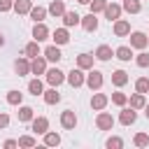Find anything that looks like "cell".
Instances as JSON below:
<instances>
[{
	"label": "cell",
	"mask_w": 149,
	"mask_h": 149,
	"mask_svg": "<svg viewBox=\"0 0 149 149\" xmlns=\"http://www.w3.org/2000/svg\"><path fill=\"white\" fill-rule=\"evenodd\" d=\"M114 35H116V37H126V35H130V23L116 19V21H114Z\"/></svg>",
	"instance_id": "9c48e42d"
},
{
	"label": "cell",
	"mask_w": 149,
	"mask_h": 149,
	"mask_svg": "<svg viewBox=\"0 0 149 149\" xmlns=\"http://www.w3.org/2000/svg\"><path fill=\"white\" fill-rule=\"evenodd\" d=\"M33 9V0H14V12L16 14H28Z\"/></svg>",
	"instance_id": "ac0fdd59"
},
{
	"label": "cell",
	"mask_w": 149,
	"mask_h": 149,
	"mask_svg": "<svg viewBox=\"0 0 149 149\" xmlns=\"http://www.w3.org/2000/svg\"><path fill=\"white\" fill-rule=\"evenodd\" d=\"M21 100H23V93H19V91H9L7 93V102L9 105H21Z\"/></svg>",
	"instance_id": "d6a6232c"
},
{
	"label": "cell",
	"mask_w": 149,
	"mask_h": 149,
	"mask_svg": "<svg viewBox=\"0 0 149 149\" xmlns=\"http://www.w3.org/2000/svg\"><path fill=\"white\" fill-rule=\"evenodd\" d=\"M42 95H44V102H47V105H56V102L61 100V93L56 91V86H51V88H49V91H44Z\"/></svg>",
	"instance_id": "ffe728a7"
},
{
	"label": "cell",
	"mask_w": 149,
	"mask_h": 149,
	"mask_svg": "<svg viewBox=\"0 0 149 149\" xmlns=\"http://www.w3.org/2000/svg\"><path fill=\"white\" fill-rule=\"evenodd\" d=\"M9 126V116L7 114H0V128H7Z\"/></svg>",
	"instance_id": "b9f144b4"
},
{
	"label": "cell",
	"mask_w": 149,
	"mask_h": 149,
	"mask_svg": "<svg viewBox=\"0 0 149 149\" xmlns=\"http://www.w3.org/2000/svg\"><path fill=\"white\" fill-rule=\"evenodd\" d=\"M105 105H107V95L105 93H95L91 98V107L93 109H105Z\"/></svg>",
	"instance_id": "603a6c76"
},
{
	"label": "cell",
	"mask_w": 149,
	"mask_h": 149,
	"mask_svg": "<svg viewBox=\"0 0 149 149\" xmlns=\"http://www.w3.org/2000/svg\"><path fill=\"white\" fill-rule=\"evenodd\" d=\"M33 37L37 40V42H42V40H49V28L40 21V23H35V28H33Z\"/></svg>",
	"instance_id": "7c38bea8"
},
{
	"label": "cell",
	"mask_w": 149,
	"mask_h": 149,
	"mask_svg": "<svg viewBox=\"0 0 149 149\" xmlns=\"http://www.w3.org/2000/svg\"><path fill=\"white\" fill-rule=\"evenodd\" d=\"M30 72H33V74H44V72H47V58L35 56V58L30 61Z\"/></svg>",
	"instance_id": "8992f818"
},
{
	"label": "cell",
	"mask_w": 149,
	"mask_h": 149,
	"mask_svg": "<svg viewBox=\"0 0 149 149\" xmlns=\"http://www.w3.org/2000/svg\"><path fill=\"white\" fill-rule=\"evenodd\" d=\"M86 81V77H84V72H81V68H77V70H72V72H68V84L72 86V88H79L81 84Z\"/></svg>",
	"instance_id": "277c9868"
},
{
	"label": "cell",
	"mask_w": 149,
	"mask_h": 149,
	"mask_svg": "<svg viewBox=\"0 0 149 149\" xmlns=\"http://www.w3.org/2000/svg\"><path fill=\"white\" fill-rule=\"evenodd\" d=\"M47 12H49V9H44V7H33V9L28 12V14H30V19H33L35 23H40V21H44Z\"/></svg>",
	"instance_id": "cb8c5ba5"
},
{
	"label": "cell",
	"mask_w": 149,
	"mask_h": 149,
	"mask_svg": "<svg viewBox=\"0 0 149 149\" xmlns=\"http://www.w3.org/2000/svg\"><path fill=\"white\" fill-rule=\"evenodd\" d=\"M93 58H95V56H91V54H79V56H77V68L91 70V68H93Z\"/></svg>",
	"instance_id": "9a60e30c"
},
{
	"label": "cell",
	"mask_w": 149,
	"mask_h": 149,
	"mask_svg": "<svg viewBox=\"0 0 149 149\" xmlns=\"http://www.w3.org/2000/svg\"><path fill=\"white\" fill-rule=\"evenodd\" d=\"M144 109H147V112H144V114H147V119H149V105H144Z\"/></svg>",
	"instance_id": "ee69618b"
},
{
	"label": "cell",
	"mask_w": 149,
	"mask_h": 149,
	"mask_svg": "<svg viewBox=\"0 0 149 149\" xmlns=\"http://www.w3.org/2000/svg\"><path fill=\"white\" fill-rule=\"evenodd\" d=\"M135 91H137V93H147V91H149V79H147V77H140V79L135 81Z\"/></svg>",
	"instance_id": "d590c367"
},
{
	"label": "cell",
	"mask_w": 149,
	"mask_h": 149,
	"mask_svg": "<svg viewBox=\"0 0 149 149\" xmlns=\"http://www.w3.org/2000/svg\"><path fill=\"white\" fill-rule=\"evenodd\" d=\"M14 9V0H0V12H9Z\"/></svg>",
	"instance_id": "60d3db41"
},
{
	"label": "cell",
	"mask_w": 149,
	"mask_h": 149,
	"mask_svg": "<svg viewBox=\"0 0 149 149\" xmlns=\"http://www.w3.org/2000/svg\"><path fill=\"white\" fill-rule=\"evenodd\" d=\"M28 91H30L33 95H42V93H44V86H42L40 79H33V81H28Z\"/></svg>",
	"instance_id": "f1b7e54d"
},
{
	"label": "cell",
	"mask_w": 149,
	"mask_h": 149,
	"mask_svg": "<svg viewBox=\"0 0 149 149\" xmlns=\"http://www.w3.org/2000/svg\"><path fill=\"white\" fill-rule=\"evenodd\" d=\"M47 128H49V121H47L44 116H37V119H33V133H37V135H44V133H47Z\"/></svg>",
	"instance_id": "2e32d148"
},
{
	"label": "cell",
	"mask_w": 149,
	"mask_h": 149,
	"mask_svg": "<svg viewBox=\"0 0 149 149\" xmlns=\"http://www.w3.org/2000/svg\"><path fill=\"white\" fill-rule=\"evenodd\" d=\"M44 58H47V61H51V63H58V61L63 58V54H61L58 44H51V47H47V49H44Z\"/></svg>",
	"instance_id": "30bf717a"
},
{
	"label": "cell",
	"mask_w": 149,
	"mask_h": 149,
	"mask_svg": "<svg viewBox=\"0 0 149 149\" xmlns=\"http://www.w3.org/2000/svg\"><path fill=\"white\" fill-rule=\"evenodd\" d=\"M123 9L128 14H137L142 9V5H140V0H123Z\"/></svg>",
	"instance_id": "4316f807"
},
{
	"label": "cell",
	"mask_w": 149,
	"mask_h": 149,
	"mask_svg": "<svg viewBox=\"0 0 149 149\" xmlns=\"http://www.w3.org/2000/svg\"><path fill=\"white\" fill-rule=\"evenodd\" d=\"M121 9H123L121 5H116V2L109 5V2H107V7H105V16H107L109 21H116V19L121 16Z\"/></svg>",
	"instance_id": "8fae6325"
},
{
	"label": "cell",
	"mask_w": 149,
	"mask_h": 149,
	"mask_svg": "<svg viewBox=\"0 0 149 149\" xmlns=\"http://www.w3.org/2000/svg\"><path fill=\"white\" fill-rule=\"evenodd\" d=\"M77 2H81V5H88V2H91V0H77Z\"/></svg>",
	"instance_id": "7bdbcfd3"
},
{
	"label": "cell",
	"mask_w": 149,
	"mask_h": 149,
	"mask_svg": "<svg viewBox=\"0 0 149 149\" xmlns=\"http://www.w3.org/2000/svg\"><path fill=\"white\" fill-rule=\"evenodd\" d=\"M2 44H5V40H2V35H0V47H2Z\"/></svg>",
	"instance_id": "f6af8a7d"
},
{
	"label": "cell",
	"mask_w": 149,
	"mask_h": 149,
	"mask_svg": "<svg viewBox=\"0 0 149 149\" xmlns=\"http://www.w3.org/2000/svg\"><path fill=\"white\" fill-rule=\"evenodd\" d=\"M49 14L51 16H63L65 14V0H54L49 5Z\"/></svg>",
	"instance_id": "e0dca14e"
},
{
	"label": "cell",
	"mask_w": 149,
	"mask_h": 149,
	"mask_svg": "<svg viewBox=\"0 0 149 149\" xmlns=\"http://www.w3.org/2000/svg\"><path fill=\"white\" fill-rule=\"evenodd\" d=\"M23 54H26L28 58L40 56V44H37V40H35V42H28V44H26V49H23Z\"/></svg>",
	"instance_id": "484cf974"
},
{
	"label": "cell",
	"mask_w": 149,
	"mask_h": 149,
	"mask_svg": "<svg viewBox=\"0 0 149 149\" xmlns=\"http://www.w3.org/2000/svg\"><path fill=\"white\" fill-rule=\"evenodd\" d=\"M88 5H91V12H93V14H98V12H105L107 0H91Z\"/></svg>",
	"instance_id": "e575fe53"
},
{
	"label": "cell",
	"mask_w": 149,
	"mask_h": 149,
	"mask_svg": "<svg viewBox=\"0 0 149 149\" xmlns=\"http://www.w3.org/2000/svg\"><path fill=\"white\" fill-rule=\"evenodd\" d=\"M114 54H116L119 61H130V58H133V49H130V47H119Z\"/></svg>",
	"instance_id": "83f0119b"
},
{
	"label": "cell",
	"mask_w": 149,
	"mask_h": 149,
	"mask_svg": "<svg viewBox=\"0 0 149 149\" xmlns=\"http://www.w3.org/2000/svg\"><path fill=\"white\" fill-rule=\"evenodd\" d=\"M105 144H107V149H121L123 147V140L121 137H109Z\"/></svg>",
	"instance_id": "f35d334b"
},
{
	"label": "cell",
	"mask_w": 149,
	"mask_h": 149,
	"mask_svg": "<svg viewBox=\"0 0 149 149\" xmlns=\"http://www.w3.org/2000/svg\"><path fill=\"white\" fill-rule=\"evenodd\" d=\"M81 28H84L86 33L98 30V19H95V14H93V12H91V14H86V16L81 19Z\"/></svg>",
	"instance_id": "ba28073f"
},
{
	"label": "cell",
	"mask_w": 149,
	"mask_h": 149,
	"mask_svg": "<svg viewBox=\"0 0 149 149\" xmlns=\"http://www.w3.org/2000/svg\"><path fill=\"white\" fill-rule=\"evenodd\" d=\"M33 116H35L33 107H21L19 109V121H33Z\"/></svg>",
	"instance_id": "1f68e13d"
},
{
	"label": "cell",
	"mask_w": 149,
	"mask_h": 149,
	"mask_svg": "<svg viewBox=\"0 0 149 149\" xmlns=\"http://www.w3.org/2000/svg\"><path fill=\"white\" fill-rule=\"evenodd\" d=\"M51 37H54V42H56V44H68V42H70V35H68V30H65V28H56Z\"/></svg>",
	"instance_id": "d6986e66"
},
{
	"label": "cell",
	"mask_w": 149,
	"mask_h": 149,
	"mask_svg": "<svg viewBox=\"0 0 149 149\" xmlns=\"http://www.w3.org/2000/svg\"><path fill=\"white\" fill-rule=\"evenodd\" d=\"M147 42H149V37L144 33H133L130 35V47H135V49H144Z\"/></svg>",
	"instance_id": "4fadbf2b"
},
{
	"label": "cell",
	"mask_w": 149,
	"mask_h": 149,
	"mask_svg": "<svg viewBox=\"0 0 149 149\" xmlns=\"http://www.w3.org/2000/svg\"><path fill=\"white\" fill-rule=\"evenodd\" d=\"M61 126H63L65 130H72V128L77 126V114H74L72 109H65V112L61 114Z\"/></svg>",
	"instance_id": "5b68a950"
},
{
	"label": "cell",
	"mask_w": 149,
	"mask_h": 149,
	"mask_svg": "<svg viewBox=\"0 0 149 149\" xmlns=\"http://www.w3.org/2000/svg\"><path fill=\"white\" fill-rule=\"evenodd\" d=\"M44 144L47 147H56V144H61V135L58 133H44Z\"/></svg>",
	"instance_id": "f546056e"
},
{
	"label": "cell",
	"mask_w": 149,
	"mask_h": 149,
	"mask_svg": "<svg viewBox=\"0 0 149 149\" xmlns=\"http://www.w3.org/2000/svg\"><path fill=\"white\" fill-rule=\"evenodd\" d=\"M63 23L70 28V26H77V23H81V16L77 14V12H65L63 14Z\"/></svg>",
	"instance_id": "44dd1931"
},
{
	"label": "cell",
	"mask_w": 149,
	"mask_h": 149,
	"mask_svg": "<svg viewBox=\"0 0 149 149\" xmlns=\"http://www.w3.org/2000/svg\"><path fill=\"white\" fill-rule=\"evenodd\" d=\"M112 102H114V105H119V107H123V105L128 102V95H126V93H121V91H116V93H112Z\"/></svg>",
	"instance_id": "836d02e7"
},
{
	"label": "cell",
	"mask_w": 149,
	"mask_h": 149,
	"mask_svg": "<svg viewBox=\"0 0 149 149\" xmlns=\"http://www.w3.org/2000/svg\"><path fill=\"white\" fill-rule=\"evenodd\" d=\"M35 144H37V140H35V137H30V135L19 137V147H35Z\"/></svg>",
	"instance_id": "74e56055"
},
{
	"label": "cell",
	"mask_w": 149,
	"mask_h": 149,
	"mask_svg": "<svg viewBox=\"0 0 149 149\" xmlns=\"http://www.w3.org/2000/svg\"><path fill=\"white\" fill-rule=\"evenodd\" d=\"M112 84H114V86H123V84H128V74H126L123 70H114V72H112Z\"/></svg>",
	"instance_id": "7402d4cb"
},
{
	"label": "cell",
	"mask_w": 149,
	"mask_h": 149,
	"mask_svg": "<svg viewBox=\"0 0 149 149\" xmlns=\"http://www.w3.org/2000/svg\"><path fill=\"white\" fill-rule=\"evenodd\" d=\"M44 74H47V84H49V86H61V84L68 79L58 68H51V70H47Z\"/></svg>",
	"instance_id": "6da1fadb"
},
{
	"label": "cell",
	"mask_w": 149,
	"mask_h": 149,
	"mask_svg": "<svg viewBox=\"0 0 149 149\" xmlns=\"http://www.w3.org/2000/svg\"><path fill=\"white\" fill-rule=\"evenodd\" d=\"M95 58H98V61H109V58H112V49H109L107 44H100V47L95 49Z\"/></svg>",
	"instance_id": "d4e9b609"
},
{
	"label": "cell",
	"mask_w": 149,
	"mask_h": 149,
	"mask_svg": "<svg viewBox=\"0 0 149 149\" xmlns=\"http://www.w3.org/2000/svg\"><path fill=\"white\" fill-rule=\"evenodd\" d=\"M135 119H137V114H135V109H133V107H123V109H121V114H119V121H121L123 126L135 123Z\"/></svg>",
	"instance_id": "52a82bcc"
},
{
	"label": "cell",
	"mask_w": 149,
	"mask_h": 149,
	"mask_svg": "<svg viewBox=\"0 0 149 149\" xmlns=\"http://www.w3.org/2000/svg\"><path fill=\"white\" fill-rule=\"evenodd\" d=\"M14 70H16V74H19V77L28 74V72H30V61H28V56H26V58H16Z\"/></svg>",
	"instance_id": "5bb4252c"
},
{
	"label": "cell",
	"mask_w": 149,
	"mask_h": 149,
	"mask_svg": "<svg viewBox=\"0 0 149 149\" xmlns=\"http://www.w3.org/2000/svg\"><path fill=\"white\" fill-rule=\"evenodd\" d=\"M91 91H98L100 86H102V72L100 70H91L88 74H86V81H84Z\"/></svg>",
	"instance_id": "7a4b0ae2"
},
{
	"label": "cell",
	"mask_w": 149,
	"mask_h": 149,
	"mask_svg": "<svg viewBox=\"0 0 149 149\" xmlns=\"http://www.w3.org/2000/svg\"><path fill=\"white\" fill-rule=\"evenodd\" d=\"M147 102H144V93H135L133 98H130V107L133 109H142Z\"/></svg>",
	"instance_id": "4dcf8cb0"
},
{
	"label": "cell",
	"mask_w": 149,
	"mask_h": 149,
	"mask_svg": "<svg viewBox=\"0 0 149 149\" xmlns=\"http://www.w3.org/2000/svg\"><path fill=\"white\" fill-rule=\"evenodd\" d=\"M133 142H135V147H147V144H149V135H147V133H137Z\"/></svg>",
	"instance_id": "8d00e7d4"
},
{
	"label": "cell",
	"mask_w": 149,
	"mask_h": 149,
	"mask_svg": "<svg viewBox=\"0 0 149 149\" xmlns=\"http://www.w3.org/2000/svg\"><path fill=\"white\" fill-rule=\"evenodd\" d=\"M135 63H137L140 68H149V54H147V51H142V54H137V58H135Z\"/></svg>",
	"instance_id": "ab89813d"
},
{
	"label": "cell",
	"mask_w": 149,
	"mask_h": 149,
	"mask_svg": "<svg viewBox=\"0 0 149 149\" xmlns=\"http://www.w3.org/2000/svg\"><path fill=\"white\" fill-rule=\"evenodd\" d=\"M95 126H98L100 130H112V128H114V116L107 114V112H100L98 119H95Z\"/></svg>",
	"instance_id": "3957f363"
}]
</instances>
